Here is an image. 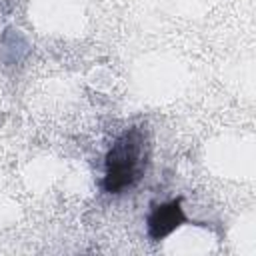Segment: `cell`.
Segmentation results:
<instances>
[{"label":"cell","mask_w":256,"mask_h":256,"mask_svg":"<svg viewBox=\"0 0 256 256\" xmlns=\"http://www.w3.org/2000/svg\"><path fill=\"white\" fill-rule=\"evenodd\" d=\"M150 136L144 126L126 128L114 138L104 156L102 190L118 196L134 190L146 176L150 164Z\"/></svg>","instance_id":"1"},{"label":"cell","mask_w":256,"mask_h":256,"mask_svg":"<svg viewBox=\"0 0 256 256\" xmlns=\"http://www.w3.org/2000/svg\"><path fill=\"white\" fill-rule=\"evenodd\" d=\"M190 222L192 220L188 218V214L182 206V196H178V198H172L166 202H156L150 206V210L146 214V234L150 236V240L160 242Z\"/></svg>","instance_id":"2"}]
</instances>
